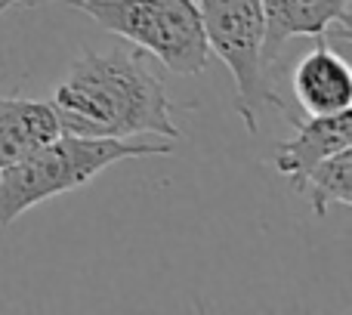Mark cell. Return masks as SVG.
<instances>
[{"mask_svg": "<svg viewBox=\"0 0 352 315\" xmlns=\"http://www.w3.org/2000/svg\"><path fill=\"white\" fill-rule=\"evenodd\" d=\"M297 195H303L309 201L316 217H324L328 207H334V204L349 207L352 204V146L324 158L303 180Z\"/></svg>", "mask_w": 352, "mask_h": 315, "instance_id": "9", "label": "cell"}, {"mask_svg": "<svg viewBox=\"0 0 352 315\" xmlns=\"http://www.w3.org/2000/svg\"><path fill=\"white\" fill-rule=\"evenodd\" d=\"M263 6V62L278 59L291 37H349L352 0H260Z\"/></svg>", "mask_w": 352, "mask_h": 315, "instance_id": "5", "label": "cell"}, {"mask_svg": "<svg viewBox=\"0 0 352 315\" xmlns=\"http://www.w3.org/2000/svg\"><path fill=\"white\" fill-rule=\"evenodd\" d=\"M173 142L148 140H93V136L59 133L22 161L0 170V226H10L25 210L87 186L96 173L127 158L170 155Z\"/></svg>", "mask_w": 352, "mask_h": 315, "instance_id": "2", "label": "cell"}, {"mask_svg": "<svg viewBox=\"0 0 352 315\" xmlns=\"http://www.w3.org/2000/svg\"><path fill=\"white\" fill-rule=\"evenodd\" d=\"M68 6L90 16L99 28L124 37L173 74H201L210 65L195 0H72Z\"/></svg>", "mask_w": 352, "mask_h": 315, "instance_id": "3", "label": "cell"}, {"mask_svg": "<svg viewBox=\"0 0 352 315\" xmlns=\"http://www.w3.org/2000/svg\"><path fill=\"white\" fill-rule=\"evenodd\" d=\"M59 133V121L50 102L0 96V170L22 161Z\"/></svg>", "mask_w": 352, "mask_h": 315, "instance_id": "8", "label": "cell"}, {"mask_svg": "<svg viewBox=\"0 0 352 315\" xmlns=\"http://www.w3.org/2000/svg\"><path fill=\"white\" fill-rule=\"evenodd\" d=\"M195 3L201 12L210 56H217L235 80L232 109L248 127V133L260 130V111L266 105L287 115L291 109L266 78L260 0H195Z\"/></svg>", "mask_w": 352, "mask_h": 315, "instance_id": "4", "label": "cell"}, {"mask_svg": "<svg viewBox=\"0 0 352 315\" xmlns=\"http://www.w3.org/2000/svg\"><path fill=\"white\" fill-rule=\"evenodd\" d=\"M312 50L294 68V96L306 115H337L352 109V74L328 37H312Z\"/></svg>", "mask_w": 352, "mask_h": 315, "instance_id": "7", "label": "cell"}, {"mask_svg": "<svg viewBox=\"0 0 352 315\" xmlns=\"http://www.w3.org/2000/svg\"><path fill=\"white\" fill-rule=\"evenodd\" d=\"M43 0H16V6H41Z\"/></svg>", "mask_w": 352, "mask_h": 315, "instance_id": "10", "label": "cell"}, {"mask_svg": "<svg viewBox=\"0 0 352 315\" xmlns=\"http://www.w3.org/2000/svg\"><path fill=\"white\" fill-rule=\"evenodd\" d=\"M59 130L93 140H182L173 105L140 50L80 53L50 99Z\"/></svg>", "mask_w": 352, "mask_h": 315, "instance_id": "1", "label": "cell"}, {"mask_svg": "<svg viewBox=\"0 0 352 315\" xmlns=\"http://www.w3.org/2000/svg\"><path fill=\"white\" fill-rule=\"evenodd\" d=\"M285 121L297 133L294 140L281 142L275 149V170L291 182L294 192H300L303 180L334 152L352 146V109L337 111V115H306L297 118L287 111Z\"/></svg>", "mask_w": 352, "mask_h": 315, "instance_id": "6", "label": "cell"}, {"mask_svg": "<svg viewBox=\"0 0 352 315\" xmlns=\"http://www.w3.org/2000/svg\"><path fill=\"white\" fill-rule=\"evenodd\" d=\"M10 6H16V0H0V16H3V12L10 10Z\"/></svg>", "mask_w": 352, "mask_h": 315, "instance_id": "11", "label": "cell"}, {"mask_svg": "<svg viewBox=\"0 0 352 315\" xmlns=\"http://www.w3.org/2000/svg\"><path fill=\"white\" fill-rule=\"evenodd\" d=\"M43 3H53V0H43ZM65 3H72V0H65Z\"/></svg>", "mask_w": 352, "mask_h": 315, "instance_id": "12", "label": "cell"}]
</instances>
